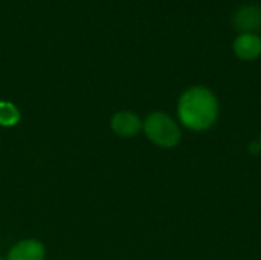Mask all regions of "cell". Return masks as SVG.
Returning <instances> with one entry per match:
<instances>
[{
	"mask_svg": "<svg viewBox=\"0 0 261 260\" xmlns=\"http://www.w3.org/2000/svg\"><path fill=\"white\" fill-rule=\"evenodd\" d=\"M232 49L236 57L243 61L257 60L261 55V37L257 32L239 34L232 43Z\"/></svg>",
	"mask_w": 261,
	"mask_h": 260,
	"instance_id": "3",
	"label": "cell"
},
{
	"mask_svg": "<svg viewBox=\"0 0 261 260\" xmlns=\"http://www.w3.org/2000/svg\"><path fill=\"white\" fill-rule=\"evenodd\" d=\"M260 144H261V135H260Z\"/></svg>",
	"mask_w": 261,
	"mask_h": 260,
	"instance_id": "9",
	"label": "cell"
},
{
	"mask_svg": "<svg viewBox=\"0 0 261 260\" xmlns=\"http://www.w3.org/2000/svg\"><path fill=\"white\" fill-rule=\"evenodd\" d=\"M249 150H251V152H254V153L260 152L261 144H260V143H258V144H255V143H254V144H251V146H249Z\"/></svg>",
	"mask_w": 261,
	"mask_h": 260,
	"instance_id": "8",
	"label": "cell"
},
{
	"mask_svg": "<svg viewBox=\"0 0 261 260\" xmlns=\"http://www.w3.org/2000/svg\"><path fill=\"white\" fill-rule=\"evenodd\" d=\"M20 121L18 109L9 101H0V126L11 127Z\"/></svg>",
	"mask_w": 261,
	"mask_h": 260,
	"instance_id": "7",
	"label": "cell"
},
{
	"mask_svg": "<svg viewBox=\"0 0 261 260\" xmlns=\"http://www.w3.org/2000/svg\"><path fill=\"white\" fill-rule=\"evenodd\" d=\"M110 127L118 136L132 138V136H136L142 130V121L136 113L130 110H122L113 115L110 121Z\"/></svg>",
	"mask_w": 261,
	"mask_h": 260,
	"instance_id": "4",
	"label": "cell"
},
{
	"mask_svg": "<svg viewBox=\"0 0 261 260\" xmlns=\"http://www.w3.org/2000/svg\"><path fill=\"white\" fill-rule=\"evenodd\" d=\"M44 245L38 241L29 239L14 245L8 253V260H44Z\"/></svg>",
	"mask_w": 261,
	"mask_h": 260,
	"instance_id": "6",
	"label": "cell"
},
{
	"mask_svg": "<svg viewBox=\"0 0 261 260\" xmlns=\"http://www.w3.org/2000/svg\"><path fill=\"white\" fill-rule=\"evenodd\" d=\"M147 138L159 147L173 149L180 143L182 132L177 123L165 112H153L142 123Z\"/></svg>",
	"mask_w": 261,
	"mask_h": 260,
	"instance_id": "2",
	"label": "cell"
},
{
	"mask_svg": "<svg viewBox=\"0 0 261 260\" xmlns=\"http://www.w3.org/2000/svg\"><path fill=\"white\" fill-rule=\"evenodd\" d=\"M234 26L240 34L255 32L261 28V8L258 5H243L234 14Z\"/></svg>",
	"mask_w": 261,
	"mask_h": 260,
	"instance_id": "5",
	"label": "cell"
},
{
	"mask_svg": "<svg viewBox=\"0 0 261 260\" xmlns=\"http://www.w3.org/2000/svg\"><path fill=\"white\" fill-rule=\"evenodd\" d=\"M177 113L185 127L196 132L208 130L219 118L217 97L205 86H193L180 95Z\"/></svg>",
	"mask_w": 261,
	"mask_h": 260,
	"instance_id": "1",
	"label": "cell"
},
{
	"mask_svg": "<svg viewBox=\"0 0 261 260\" xmlns=\"http://www.w3.org/2000/svg\"><path fill=\"white\" fill-rule=\"evenodd\" d=\"M0 260H2V259H0Z\"/></svg>",
	"mask_w": 261,
	"mask_h": 260,
	"instance_id": "10",
	"label": "cell"
}]
</instances>
